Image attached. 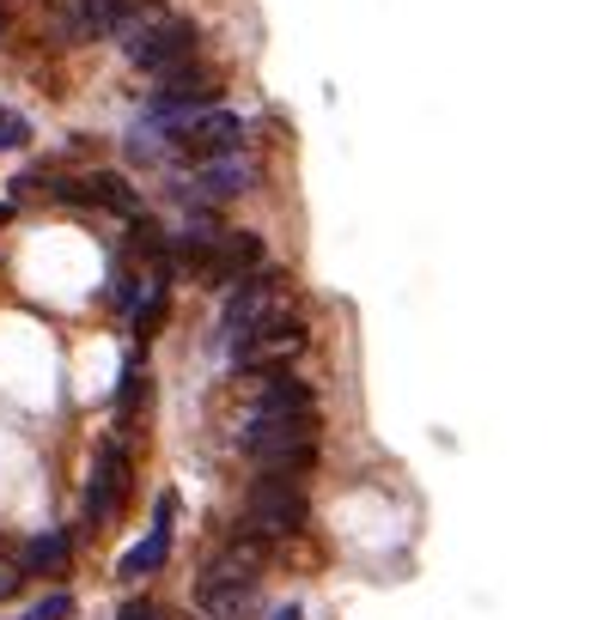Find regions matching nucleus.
I'll return each mask as SVG.
<instances>
[{
    "label": "nucleus",
    "instance_id": "1",
    "mask_svg": "<svg viewBox=\"0 0 603 620\" xmlns=\"http://www.w3.org/2000/svg\"><path fill=\"white\" fill-rule=\"evenodd\" d=\"M159 134L165 159H189V164H208V159H233L244 147V116L238 110H201V116H184L171 128H147Z\"/></svg>",
    "mask_w": 603,
    "mask_h": 620
},
{
    "label": "nucleus",
    "instance_id": "2",
    "mask_svg": "<svg viewBox=\"0 0 603 620\" xmlns=\"http://www.w3.org/2000/svg\"><path fill=\"white\" fill-rule=\"evenodd\" d=\"M165 0H61V37L68 43H92V37H135L152 24Z\"/></svg>",
    "mask_w": 603,
    "mask_h": 620
},
{
    "label": "nucleus",
    "instance_id": "3",
    "mask_svg": "<svg viewBox=\"0 0 603 620\" xmlns=\"http://www.w3.org/2000/svg\"><path fill=\"white\" fill-rule=\"evenodd\" d=\"M312 517V499H305V481L293 474H256L250 481V506H244V529L263 541H280L293 529H305Z\"/></svg>",
    "mask_w": 603,
    "mask_h": 620
},
{
    "label": "nucleus",
    "instance_id": "4",
    "mask_svg": "<svg viewBox=\"0 0 603 620\" xmlns=\"http://www.w3.org/2000/svg\"><path fill=\"white\" fill-rule=\"evenodd\" d=\"M196 43H201V31H196V24H189V19H177V12L165 7L152 24H140L135 37H122V56L135 61L140 73H159V80H165V73H177L189 56H196Z\"/></svg>",
    "mask_w": 603,
    "mask_h": 620
},
{
    "label": "nucleus",
    "instance_id": "5",
    "mask_svg": "<svg viewBox=\"0 0 603 620\" xmlns=\"http://www.w3.org/2000/svg\"><path fill=\"white\" fill-rule=\"evenodd\" d=\"M128 481H135L128 438H105V444H98V462H92V481H86V493H80V523H86V529H105L110 517L122 511Z\"/></svg>",
    "mask_w": 603,
    "mask_h": 620
},
{
    "label": "nucleus",
    "instance_id": "6",
    "mask_svg": "<svg viewBox=\"0 0 603 620\" xmlns=\"http://www.w3.org/2000/svg\"><path fill=\"white\" fill-rule=\"evenodd\" d=\"M305 341H312V329H305L299 317H287V310H275V317L256 322L244 341H233V366L250 371V378L256 371H280V359H293Z\"/></svg>",
    "mask_w": 603,
    "mask_h": 620
},
{
    "label": "nucleus",
    "instance_id": "7",
    "mask_svg": "<svg viewBox=\"0 0 603 620\" xmlns=\"http://www.w3.org/2000/svg\"><path fill=\"white\" fill-rule=\"evenodd\" d=\"M280 287H287V274L280 268H256V274H244L233 292H226V310H220V329L233 334V341H244V334L256 329V322H268L280 310Z\"/></svg>",
    "mask_w": 603,
    "mask_h": 620
},
{
    "label": "nucleus",
    "instance_id": "8",
    "mask_svg": "<svg viewBox=\"0 0 603 620\" xmlns=\"http://www.w3.org/2000/svg\"><path fill=\"white\" fill-rule=\"evenodd\" d=\"M49 196L73 207H105V213L140 219V189L122 171H86V177H49Z\"/></svg>",
    "mask_w": 603,
    "mask_h": 620
},
{
    "label": "nucleus",
    "instance_id": "9",
    "mask_svg": "<svg viewBox=\"0 0 603 620\" xmlns=\"http://www.w3.org/2000/svg\"><path fill=\"white\" fill-rule=\"evenodd\" d=\"M250 177H256V164L250 159H208V164H196V171L177 183V201H189V207H208V201H233L250 189Z\"/></svg>",
    "mask_w": 603,
    "mask_h": 620
},
{
    "label": "nucleus",
    "instance_id": "10",
    "mask_svg": "<svg viewBox=\"0 0 603 620\" xmlns=\"http://www.w3.org/2000/svg\"><path fill=\"white\" fill-rule=\"evenodd\" d=\"M317 396L305 378H287V371H256V396L250 413H312Z\"/></svg>",
    "mask_w": 603,
    "mask_h": 620
},
{
    "label": "nucleus",
    "instance_id": "11",
    "mask_svg": "<svg viewBox=\"0 0 603 620\" xmlns=\"http://www.w3.org/2000/svg\"><path fill=\"white\" fill-rule=\"evenodd\" d=\"M165 560H171V529H147V541H135L117 560V578H152Z\"/></svg>",
    "mask_w": 603,
    "mask_h": 620
},
{
    "label": "nucleus",
    "instance_id": "12",
    "mask_svg": "<svg viewBox=\"0 0 603 620\" xmlns=\"http://www.w3.org/2000/svg\"><path fill=\"white\" fill-rule=\"evenodd\" d=\"M147 396H152L147 366H140V359H128V366H122V383H117V438L135 432V408H147Z\"/></svg>",
    "mask_w": 603,
    "mask_h": 620
},
{
    "label": "nucleus",
    "instance_id": "13",
    "mask_svg": "<svg viewBox=\"0 0 603 620\" xmlns=\"http://www.w3.org/2000/svg\"><path fill=\"white\" fill-rule=\"evenodd\" d=\"M68 560H73V536L68 529H49V536H37L31 548H24L19 572H68Z\"/></svg>",
    "mask_w": 603,
    "mask_h": 620
},
{
    "label": "nucleus",
    "instance_id": "14",
    "mask_svg": "<svg viewBox=\"0 0 603 620\" xmlns=\"http://www.w3.org/2000/svg\"><path fill=\"white\" fill-rule=\"evenodd\" d=\"M165 310H171V262L159 268V280H147V299L135 304V334L147 341V334H159Z\"/></svg>",
    "mask_w": 603,
    "mask_h": 620
},
{
    "label": "nucleus",
    "instance_id": "15",
    "mask_svg": "<svg viewBox=\"0 0 603 620\" xmlns=\"http://www.w3.org/2000/svg\"><path fill=\"white\" fill-rule=\"evenodd\" d=\"M24 140H31V122H24L19 110H7V103H0V152H19Z\"/></svg>",
    "mask_w": 603,
    "mask_h": 620
},
{
    "label": "nucleus",
    "instance_id": "16",
    "mask_svg": "<svg viewBox=\"0 0 603 620\" xmlns=\"http://www.w3.org/2000/svg\"><path fill=\"white\" fill-rule=\"evenodd\" d=\"M73 614V597L68 590H56V597H43V602H31V609H24V620H68Z\"/></svg>",
    "mask_w": 603,
    "mask_h": 620
},
{
    "label": "nucleus",
    "instance_id": "17",
    "mask_svg": "<svg viewBox=\"0 0 603 620\" xmlns=\"http://www.w3.org/2000/svg\"><path fill=\"white\" fill-rule=\"evenodd\" d=\"M117 620H165V609L152 597H128L122 609H117Z\"/></svg>",
    "mask_w": 603,
    "mask_h": 620
},
{
    "label": "nucleus",
    "instance_id": "18",
    "mask_svg": "<svg viewBox=\"0 0 603 620\" xmlns=\"http://www.w3.org/2000/svg\"><path fill=\"white\" fill-rule=\"evenodd\" d=\"M268 620H305V609H299V602H287V609H275Z\"/></svg>",
    "mask_w": 603,
    "mask_h": 620
},
{
    "label": "nucleus",
    "instance_id": "19",
    "mask_svg": "<svg viewBox=\"0 0 603 620\" xmlns=\"http://www.w3.org/2000/svg\"><path fill=\"white\" fill-rule=\"evenodd\" d=\"M7 219H12V201H0V226H7Z\"/></svg>",
    "mask_w": 603,
    "mask_h": 620
}]
</instances>
